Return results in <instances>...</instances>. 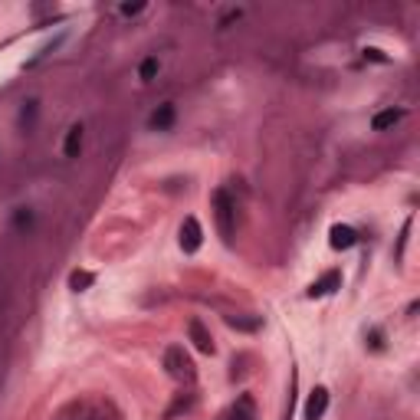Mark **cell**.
<instances>
[{
  "instance_id": "obj_5",
  "label": "cell",
  "mask_w": 420,
  "mask_h": 420,
  "mask_svg": "<svg viewBox=\"0 0 420 420\" xmlns=\"http://www.w3.org/2000/svg\"><path fill=\"white\" fill-rule=\"evenodd\" d=\"M342 286V273L338 269H328L322 279H315L312 286H309V296L312 299H322V296H332L335 289Z\"/></svg>"
},
{
  "instance_id": "obj_11",
  "label": "cell",
  "mask_w": 420,
  "mask_h": 420,
  "mask_svg": "<svg viewBox=\"0 0 420 420\" xmlns=\"http://www.w3.org/2000/svg\"><path fill=\"white\" fill-rule=\"evenodd\" d=\"M82 125H73L66 132V144H63V152H66V158H79V152H82Z\"/></svg>"
},
{
  "instance_id": "obj_17",
  "label": "cell",
  "mask_w": 420,
  "mask_h": 420,
  "mask_svg": "<svg viewBox=\"0 0 420 420\" xmlns=\"http://www.w3.org/2000/svg\"><path fill=\"white\" fill-rule=\"evenodd\" d=\"M233 20H240V10H230L227 17L220 20V27H230V23H233Z\"/></svg>"
},
{
  "instance_id": "obj_4",
  "label": "cell",
  "mask_w": 420,
  "mask_h": 420,
  "mask_svg": "<svg viewBox=\"0 0 420 420\" xmlns=\"http://www.w3.org/2000/svg\"><path fill=\"white\" fill-rule=\"evenodd\" d=\"M217 420H257V404H253L249 394H240L237 404H233L227 414H220Z\"/></svg>"
},
{
  "instance_id": "obj_7",
  "label": "cell",
  "mask_w": 420,
  "mask_h": 420,
  "mask_svg": "<svg viewBox=\"0 0 420 420\" xmlns=\"http://www.w3.org/2000/svg\"><path fill=\"white\" fill-rule=\"evenodd\" d=\"M187 332H191V342L197 345V352L214 354V338H210L207 325H204L201 319H191V325H187Z\"/></svg>"
},
{
  "instance_id": "obj_15",
  "label": "cell",
  "mask_w": 420,
  "mask_h": 420,
  "mask_svg": "<svg viewBox=\"0 0 420 420\" xmlns=\"http://www.w3.org/2000/svg\"><path fill=\"white\" fill-rule=\"evenodd\" d=\"M364 56H368V59H374V63H388V56H384V53H381V49H364Z\"/></svg>"
},
{
  "instance_id": "obj_12",
  "label": "cell",
  "mask_w": 420,
  "mask_h": 420,
  "mask_svg": "<svg viewBox=\"0 0 420 420\" xmlns=\"http://www.w3.org/2000/svg\"><path fill=\"white\" fill-rule=\"evenodd\" d=\"M92 283H96V273H89V269H76L69 276V289H76V292H86Z\"/></svg>"
},
{
  "instance_id": "obj_10",
  "label": "cell",
  "mask_w": 420,
  "mask_h": 420,
  "mask_svg": "<svg viewBox=\"0 0 420 420\" xmlns=\"http://www.w3.org/2000/svg\"><path fill=\"white\" fill-rule=\"evenodd\" d=\"M174 118H178L174 105H158V112L152 115V128L154 132H168V128L174 125Z\"/></svg>"
},
{
  "instance_id": "obj_1",
  "label": "cell",
  "mask_w": 420,
  "mask_h": 420,
  "mask_svg": "<svg viewBox=\"0 0 420 420\" xmlns=\"http://www.w3.org/2000/svg\"><path fill=\"white\" fill-rule=\"evenodd\" d=\"M214 217H217V230L223 243H233V230H237V204L223 187L214 191Z\"/></svg>"
},
{
  "instance_id": "obj_8",
  "label": "cell",
  "mask_w": 420,
  "mask_h": 420,
  "mask_svg": "<svg viewBox=\"0 0 420 420\" xmlns=\"http://www.w3.org/2000/svg\"><path fill=\"white\" fill-rule=\"evenodd\" d=\"M328 243H332V249H348L358 243V233H354L352 227H345V223H335V227L328 230Z\"/></svg>"
},
{
  "instance_id": "obj_3",
  "label": "cell",
  "mask_w": 420,
  "mask_h": 420,
  "mask_svg": "<svg viewBox=\"0 0 420 420\" xmlns=\"http://www.w3.org/2000/svg\"><path fill=\"white\" fill-rule=\"evenodd\" d=\"M204 243V230H201V220L197 217H187L181 223V249L184 253H197Z\"/></svg>"
},
{
  "instance_id": "obj_2",
  "label": "cell",
  "mask_w": 420,
  "mask_h": 420,
  "mask_svg": "<svg viewBox=\"0 0 420 420\" xmlns=\"http://www.w3.org/2000/svg\"><path fill=\"white\" fill-rule=\"evenodd\" d=\"M164 364H168L171 378H178V381L191 384L194 378H197V371H194V362L187 358V352H184L181 345H171V348H168V354H164Z\"/></svg>"
},
{
  "instance_id": "obj_14",
  "label": "cell",
  "mask_w": 420,
  "mask_h": 420,
  "mask_svg": "<svg viewBox=\"0 0 420 420\" xmlns=\"http://www.w3.org/2000/svg\"><path fill=\"white\" fill-rule=\"evenodd\" d=\"M142 10H144V4H122V17H135Z\"/></svg>"
},
{
  "instance_id": "obj_9",
  "label": "cell",
  "mask_w": 420,
  "mask_h": 420,
  "mask_svg": "<svg viewBox=\"0 0 420 420\" xmlns=\"http://www.w3.org/2000/svg\"><path fill=\"white\" fill-rule=\"evenodd\" d=\"M404 118V112L401 109H384V112H378L374 115V122H371V128L374 132H388V128H394V125Z\"/></svg>"
},
{
  "instance_id": "obj_13",
  "label": "cell",
  "mask_w": 420,
  "mask_h": 420,
  "mask_svg": "<svg viewBox=\"0 0 420 420\" xmlns=\"http://www.w3.org/2000/svg\"><path fill=\"white\" fill-rule=\"evenodd\" d=\"M158 69H161V66H158V56H148L142 63V69H138V76H142L144 82H152V79L158 76Z\"/></svg>"
},
{
  "instance_id": "obj_18",
  "label": "cell",
  "mask_w": 420,
  "mask_h": 420,
  "mask_svg": "<svg viewBox=\"0 0 420 420\" xmlns=\"http://www.w3.org/2000/svg\"><path fill=\"white\" fill-rule=\"evenodd\" d=\"M233 328H257V322H240V319H227Z\"/></svg>"
},
{
  "instance_id": "obj_6",
  "label": "cell",
  "mask_w": 420,
  "mask_h": 420,
  "mask_svg": "<svg viewBox=\"0 0 420 420\" xmlns=\"http://www.w3.org/2000/svg\"><path fill=\"white\" fill-rule=\"evenodd\" d=\"M328 411V391L325 388H315L306 401V420H322Z\"/></svg>"
},
{
  "instance_id": "obj_16",
  "label": "cell",
  "mask_w": 420,
  "mask_h": 420,
  "mask_svg": "<svg viewBox=\"0 0 420 420\" xmlns=\"http://www.w3.org/2000/svg\"><path fill=\"white\" fill-rule=\"evenodd\" d=\"M30 220H33V217H30V210H20V214H17V227H30Z\"/></svg>"
}]
</instances>
